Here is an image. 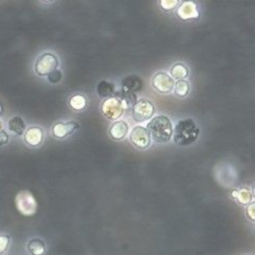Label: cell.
Returning <instances> with one entry per match:
<instances>
[{
	"mask_svg": "<svg viewBox=\"0 0 255 255\" xmlns=\"http://www.w3.org/2000/svg\"><path fill=\"white\" fill-rule=\"evenodd\" d=\"M15 202H16L17 210L22 215L30 216L36 213L37 202L33 195L29 191H21L18 193Z\"/></svg>",
	"mask_w": 255,
	"mask_h": 255,
	"instance_id": "obj_3",
	"label": "cell"
},
{
	"mask_svg": "<svg viewBox=\"0 0 255 255\" xmlns=\"http://www.w3.org/2000/svg\"><path fill=\"white\" fill-rule=\"evenodd\" d=\"M155 114V106L151 101L141 100L133 105L132 118L136 122H144L152 119Z\"/></svg>",
	"mask_w": 255,
	"mask_h": 255,
	"instance_id": "obj_5",
	"label": "cell"
},
{
	"mask_svg": "<svg viewBox=\"0 0 255 255\" xmlns=\"http://www.w3.org/2000/svg\"><path fill=\"white\" fill-rule=\"evenodd\" d=\"M10 244V238L7 236H0V253H3Z\"/></svg>",
	"mask_w": 255,
	"mask_h": 255,
	"instance_id": "obj_24",
	"label": "cell"
},
{
	"mask_svg": "<svg viewBox=\"0 0 255 255\" xmlns=\"http://www.w3.org/2000/svg\"><path fill=\"white\" fill-rule=\"evenodd\" d=\"M149 136L157 143H168L172 137V125L166 116L155 117L146 126Z\"/></svg>",
	"mask_w": 255,
	"mask_h": 255,
	"instance_id": "obj_1",
	"label": "cell"
},
{
	"mask_svg": "<svg viewBox=\"0 0 255 255\" xmlns=\"http://www.w3.org/2000/svg\"><path fill=\"white\" fill-rule=\"evenodd\" d=\"M7 141H9V136H7V133L3 130L0 131V145H4L5 143H7Z\"/></svg>",
	"mask_w": 255,
	"mask_h": 255,
	"instance_id": "obj_26",
	"label": "cell"
},
{
	"mask_svg": "<svg viewBox=\"0 0 255 255\" xmlns=\"http://www.w3.org/2000/svg\"><path fill=\"white\" fill-rule=\"evenodd\" d=\"M153 86L160 93H170L175 86L174 79L164 72L157 73L153 79Z\"/></svg>",
	"mask_w": 255,
	"mask_h": 255,
	"instance_id": "obj_8",
	"label": "cell"
},
{
	"mask_svg": "<svg viewBox=\"0 0 255 255\" xmlns=\"http://www.w3.org/2000/svg\"><path fill=\"white\" fill-rule=\"evenodd\" d=\"M178 3H179V0H160L161 7L166 11L175 10Z\"/></svg>",
	"mask_w": 255,
	"mask_h": 255,
	"instance_id": "obj_22",
	"label": "cell"
},
{
	"mask_svg": "<svg viewBox=\"0 0 255 255\" xmlns=\"http://www.w3.org/2000/svg\"><path fill=\"white\" fill-rule=\"evenodd\" d=\"M58 67V59L53 54L47 52L41 55L35 63V72L41 77H46L50 72L55 70Z\"/></svg>",
	"mask_w": 255,
	"mask_h": 255,
	"instance_id": "obj_4",
	"label": "cell"
},
{
	"mask_svg": "<svg viewBox=\"0 0 255 255\" xmlns=\"http://www.w3.org/2000/svg\"><path fill=\"white\" fill-rule=\"evenodd\" d=\"M172 133H174V141L178 145L187 146L196 142L199 136V128L192 119H186L176 124Z\"/></svg>",
	"mask_w": 255,
	"mask_h": 255,
	"instance_id": "obj_2",
	"label": "cell"
},
{
	"mask_svg": "<svg viewBox=\"0 0 255 255\" xmlns=\"http://www.w3.org/2000/svg\"><path fill=\"white\" fill-rule=\"evenodd\" d=\"M62 80V72L59 70H53L48 74V81L52 84H56Z\"/></svg>",
	"mask_w": 255,
	"mask_h": 255,
	"instance_id": "obj_23",
	"label": "cell"
},
{
	"mask_svg": "<svg viewBox=\"0 0 255 255\" xmlns=\"http://www.w3.org/2000/svg\"><path fill=\"white\" fill-rule=\"evenodd\" d=\"M178 16L183 20H189L199 17L197 4L192 0H184L178 7Z\"/></svg>",
	"mask_w": 255,
	"mask_h": 255,
	"instance_id": "obj_9",
	"label": "cell"
},
{
	"mask_svg": "<svg viewBox=\"0 0 255 255\" xmlns=\"http://www.w3.org/2000/svg\"><path fill=\"white\" fill-rule=\"evenodd\" d=\"M124 110L125 109L121 102L115 96L107 97L102 104L103 115L109 120H118L119 118H121Z\"/></svg>",
	"mask_w": 255,
	"mask_h": 255,
	"instance_id": "obj_6",
	"label": "cell"
},
{
	"mask_svg": "<svg viewBox=\"0 0 255 255\" xmlns=\"http://www.w3.org/2000/svg\"><path fill=\"white\" fill-rule=\"evenodd\" d=\"M170 76L172 79H175L177 81L185 80L187 76H189V68L181 63L175 64L170 69Z\"/></svg>",
	"mask_w": 255,
	"mask_h": 255,
	"instance_id": "obj_16",
	"label": "cell"
},
{
	"mask_svg": "<svg viewBox=\"0 0 255 255\" xmlns=\"http://www.w3.org/2000/svg\"><path fill=\"white\" fill-rule=\"evenodd\" d=\"M69 104L74 110H82L86 107V99L83 95L76 94L71 97Z\"/></svg>",
	"mask_w": 255,
	"mask_h": 255,
	"instance_id": "obj_21",
	"label": "cell"
},
{
	"mask_svg": "<svg viewBox=\"0 0 255 255\" xmlns=\"http://www.w3.org/2000/svg\"><path fill=\"white\" fill-rule=\"evenodd\" d=\"M114 96L121 102L124 109H128L137 103V95L134 94L133 91H130V90H127L125 88L115 91Z\"/></svg>",
	"mask_w": 255,
	"mask_h": 255,
	"instance_id": "obj_11",
	"label": "cell"
},
{
	"mask_svg": "<svg viewBox=\"0 0 255 255\" xmlns=\"http://www.w3.org/2000/svg\"><path fill=\"white\" fill-rule=\"evenodd\" d=\"M142 81L138 77H128L123 80L122 86L123 88L130 90V91H138L142 88Z\"/></svg>",
	"mask_w": 255,
	"mask_h": 255,
	"instance_id": "obj_19",
	"label": "cell"
},
{
	"mask_svg": "<svg viewBox=\"0 0 255 255\" xmlns=\"http://www.w3.org/2000/svg\"><path fill=\"white\" fill-rule=\"evenodd\" d=\"M116 91L115 86L112 83H109L107 81H102L97 85V93L102 97H110L114 96Z\"/></svg>",
	"mask_w": 255,
	"mask_h": 255,
	"instance_id": "obj_17",
	"label": "cell"
},
{
	"mask_svg": "<svg viewBox=\"0 0 255 255\" xmlns=\"http://www.w3.org/2000/svg\"><path fill=\"white\" fill-rule=\"evenodd\" d=\"M109 133L112 139L118 141L122 140L128 133V124L124 121H117L110 126Z\"/></svg>",
	"mask_w": 255,
	"mask_h": 255,
	"instance_id": "obj_13",
	"label": "cell"
},
{
	"mask_svg": "<svg viewBox=\"0 0 255 255\" xmlns=\"http://www.w3.org/2000/svg\"><path fill=\"white\" fill-rule=\"evenodd\" d=\"M43 1H52V0H43Z\"/></svg>",
	"mask_w": 255,
	"mask_h": 255,
	"instance_id": "obj_28",
	"label": "cell"
},
{
	"mask_svg": "<svg viewBox=\"0 0 255 255\" xmlns=\"http://www.w3.org/2000/svg\"><path fill=\"white\" fill-rule=\"evenodd\" d=\"M28 250L31 254L40 255L46 253V245L39 238H34L28 244Z\"/></svg>",
	"mask_w": 255,
	"mask_h": 255,
	"instance_id": "obj_18",
	"label": "cell"
},
{
	"mask_svg": "<svg viewBox=\"0 0 255 255\" xmlns=\"http://www.w3.org/2000/svg\"><path fill=\"white\" fill-rule=\"evenodd\" d=\"M129 138L131 143L140 149H146L151 145V136L143 126L134 127L130 132Z\"/></svg>",
	"mask_w": 255,
	"mask_h": 255,
	"instance_id": "obj_7",
	"label": "cell"
},
{
	"mask_svg": "<svg viewBox=\"0 0 255 255\" xmlns=\"http://www.w3.org/2000/svg\"><path fill=\"white\" fill-rule=\"evenodd\" d=\"M80 125L79 123L74 122V121H70L67 123H56L53 128H52V133L53 136L57 139H64L69 134L73 133L74 131L79 130Z\"/></svg>",
	"mask_w": 255,
	"mask_h": 255,
	"instance_id": "obj_10",
	"label": "cell"
},
{
	"mask_svg": "<svg viewBox=\"0 0 255 255\" xmlns=\"http://www.w3.org/2000/svg\"><path fill=\"white\" fill-rule=\"evenodd\" d=\"M0 111H1V107H0Z\"/></svg>",
	"mask_w": 255,
	"mask_h": 255,
	"instance_id": "obj_29",
	"label": "cell"
},
{
	"mask_svg": "<svg viewBox=\"0 0 255 255\" xmlns=\"http://www.w3.org/2000/svg\"><path fill=\"white\" fill-rule=\"evenodd\" d=\"M232 197H233L236 201L242 205H248L252 200V194L248 189H241V190H234L231 192Z\"/></svg>",
	"mask_w": 255,
	"mask_h": 255,
	"instance_id": "obj_15",
	"label": "cell"
},
{
	"mask_svg": "<svg viewBox=\"0 0 255 255\" xmlns=\"http://www.w3.org/2000/svg\"><path fill=\"white\" fill-rule=\"evenodd\" d=\"M43 140V130L41 127L33 126L27 129L25 133L26 143L31 146H39Z\"/></svg>",
	"mask_w": 255,
	"mask_h": 255,
	"instance_id": "obj_12",
	"label": "cell"
},
{
	"mask_svg": "<svg viewBox=\"0 0 255 255\" xmlns=\"http://www.w3.org/2000/svg\"><path fill=\"white\" fill-rule=\"evenodd\" d=\"M254 208H255L254 204H250V205L248 206V208H247V214H248V217H249V218H250L252 221H254V220H255Z\"/></svg>",
	"mask_w": 255,
	"mask_h": 255,
	"instance_id": "obj_25",
	"label": "cell"
},
{
	"mask_svg": "<svg viewBox=\"0 0 255 255\" xmlns=\"http://www.w3.org/2000/svg\"><path fill=\"white\" fill-rule=\"evenodd\" d=\"M1 128H2V123H1V121H0V131H1V130H2Z\"/></svg>",
	"mask_w": 255,
	"mask_h": 255,
	"instance_id": "obj_27",
	"label": "cell"
},
{
	"mask_svg": "<svg viewBox=\"0 0 255 255\" xmlns=\"http://www.w3.org/2000/svg\"><path fill=\"white\" fill-rule=\"evenodd\" d=\"M7 128H9V130L14 134L21 136V134L26 130V125L24 120H22L20 117H14L9 122H7Z\"/></svg>",
	"mask_w": 255,
	"mask_h": 255,
	"instance_id": "obj_14",
	"label": "cell"
},
{
	"mask_svg": "<svg viewBox=\"0 0 255 255\" xmlns=\"http://www.w3.org/2000/svg\"><path fill=\"white\" fill-rule=\"evenodd\" d=\"M175 94L179 97H185L190 92V84L185 80H179L174 86Z\"/></svg>",
	"mask_w": 255,
	"mask_h": 255,
	"instance_id": "obj_20",
	"label": "cell"
}]
</instances>
